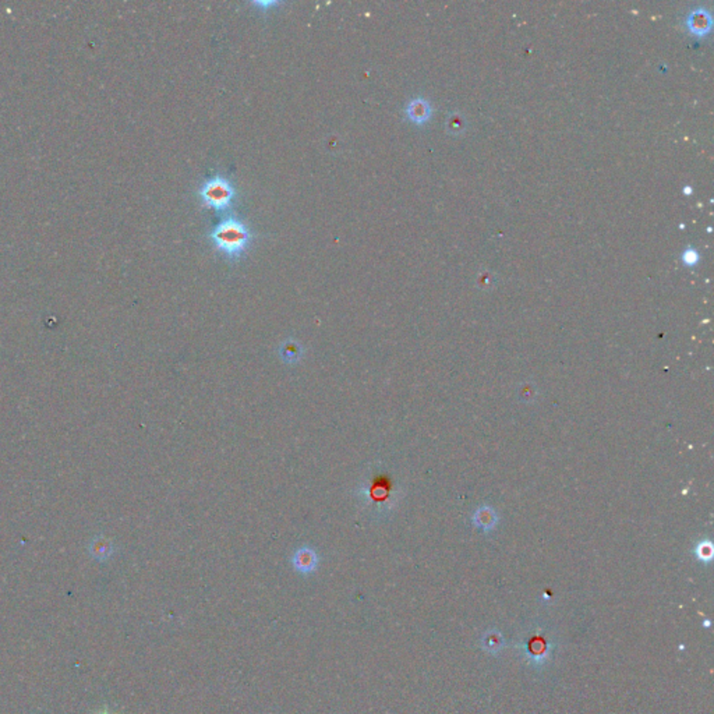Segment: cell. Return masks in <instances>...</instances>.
I'll use <instances>...</instances> for the list:
<instances>
[{
    "label": "cell",
    "mask_w": 714,
    "mask_h": 714,
    "mask_svg": "<svg viewBox=\"0 0 714 714\" xmlns=\"http://www.w3.org/2000/svg\"><path fill=\"white\" fill-rule=\"evenodd\" d=\"M250 228L237 216L222 218L211 230L210 239L214 247L228 258L240 257L251 241Z\"/></svg>",
    "instance_id": "6da1fadb"
},
{
    "label": "cell",
    "mask_w": 714,
    "mask_h": 714,
    "mask_svg": "<svg viewBox=\"0 0 714 714\" xmlns=\"http://www.w3.org/2000/svg\"><path fill=\"white\" fill-rule=\"evenodd\" d=\"M198 196L205 207L216 212H223L233 204L236 198V189L228 179L222 176H214L201 185Z\"/></svg>",
    "instance_id": "7a4b0ae2"
},
{
    "label": "cell",
    "mask_w": 714,
    "mask_h": 714,
    "mask_svg": "<svg viewBox=\"0 0 714 714\" xmlns=\"http://www.w3.org/2000/svg\"><path fill=\"white\" fill-rule=\"evenodd\" d=\"M318 562H320V556H318L317 551L313 550L312 547L299 548L294 554V558H292L295 570L302 575H310V574L316 572L318 568Z\"/></svg>",
    "instance_id": "3957f363"
},
{
    "label": "cell",
    "mask_w": 714,
    "mask_h": 714,
    "mask_svg": "<svg viewBox=\"0 0 714 714\" xmlns=\"http://www.w3.org/2000/svg\"><path fill=\"white\" fill-rule=\"evenodd\" d=\"M432 114V106L425 99L416 98L411 99L406 106V116L410 121L416 124H421L428 120Z\"/></svg>",
    "instance_id": "277c9868"
},
{
    "label": "cell",
    "mask_w": 714,
    "mask_h": 714,
    "mask_svg": "<svg viewBox=\"0 0 714 714\" xmlns=\"http://www.w3.org/2000/svg\"><path fill=\"white\" fill-rule=\"evenodd\" d=\"M88 551L91 556L96 561H106L113 554V543L105 536H96L91 540L88 545Z\"/></svg>",
    "instance_id": "5b68a950"
},
{
    "label": "cell",
    "mask_w": 714,
    "mask_h": 714,
    "mask_svg": "<svg viewBox=\"0 0 714 714\" xmlns=\"http://www.w3.org/2000/svg\"><path fill=\"white\" fill-rule=\"evenodd\" d=\"M689 30L697 35H703L708 31L711 20L707 12L704 10H693L686 22Z\"/></svg>",
    "instance_id": "8992f818"
},
{
    "label": "cell",
    "mask_w": 714,
    "mask_h": 714,
    "mask_svg": "<svg viewBox=\"0 0 714 714\" xmlns=\"http://www.w3.org/2000/svg\"><path fill=\"white\" fill-rule=\"evenodd\" d=\"M302 355H303L302 346L296 341H292V339L284 341L279 348V356H280L282 362H284L287 364L299 363Z\"/></svg>",
    "instance_id": "52a82bcc"
},
{
    "label": "cell",
    "mask_w": 714,
    "mask_h": 714,
    "mask_svg": "<svg viewBox=\"0 0 714 714\" xmlns=\"http://www.w3.org/2000/svg\"><path fill=\"white\" fill-rule=\"evenodd\" d=\"M696 258H697V255H696V253H695V251H692V250H688V251L683 254V260H685L686 262H689V264L695 262V261H696Z\"/></svg>",
    "instance_id": "ba28073f"
},
{
    "label": "cell",
    "mask_w": 714,
    "mask_h": 714,
    "mask_svg": "<svg viewBox=\"0 0 714 714\" xmlns=\"http://www.w3.org/2000/svg\"><path fill=\"white\" fill-rule=\"evenodd\" d=\"M96 714H117V713H113V711H110V710H109V708H103V710H101V711H98V713H96Z\"/></svg>",
    "instance_id": "9c48e42d"
}]
</instances>
